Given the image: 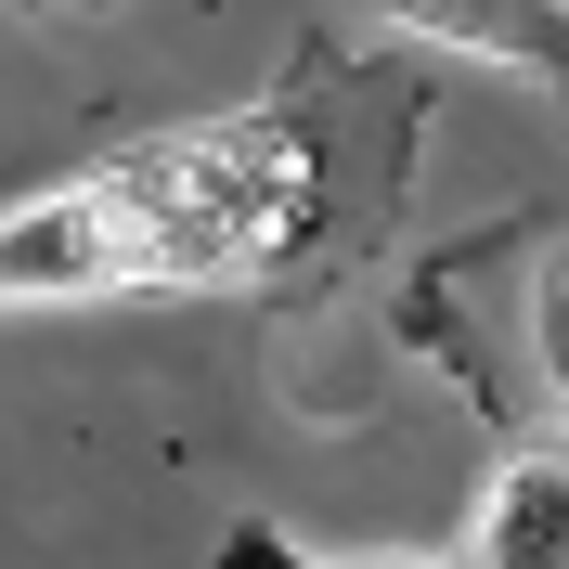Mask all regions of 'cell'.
<instances>
[{
    "mask_svg": "<svg viewBox=\"0 0 569 569\" xmlns=\"http://www.w3.org/2000/svg\"><path fill=\"white\" fill-rule=\"evenodd\" d=\"M298 233H323V142L298 130V104L208 117V130H169V142L78 169L66 194L0 208V311L272 272Z\"/></svg>",
    "mask_w": 569,
    "mask_h": 569,
    "instance_id": "6da1fadb",
    "label": "cell"
},
{
    "mask_svg": "<svg viewBox=\"0 0 569 569\" xmlns=\"http://www.w3.org/2000/svg\"><path fill=\"white\" fill-rule=\"evenodd\" d=\"M350 13L427 39V52H466V66H505L543 104H569V0H350Z\"/></svg>",
    "mask_w": 569,
    "mask_h": 569,
    "instance_id": "7a4b0ae2",
    "label": "cell"
},
{
    "mask_svg": "<svg viewBox=\"0 0 569 569\" xmlns=\"http://www.w3.org/2000/svg\"><path fill=\"white\" fill-rule=\"evenodd\" d=\"M453 569H569V453L557 440H518L492 466V492L466 518Z\"/></svg>",
    "mask_w": 569,
    "mask_h": 569,
    "instance_id": "3957f363",
    "label": "cell"
},
{
    "mask_svg": "<svg viewBox=\"0 0 569 569\" xmlns=\"http://www.w3.org/2000/svg\"><path fill=\"white\" fill-rule=\"evenodd\" d=\"M208 569H453V557H323V543L272 531V518H233V531L208 543Z\"/></svg>",
    "mask_w": 569,
    "mask_h": 569,
    "instance_id": "277c9868",
    "label": "cell"
},
{
    "mask_svg": "<svg viewBox=\"0 0 569 569\" xmlns=\"http://www.w3.org/2000/svg\"><path fill=\"white\" fill-rule=\"evenodd\" d=\"M531 376L557 389V415H569V233L531 259Z\"/></svg>",
    "mask_w": 569,
    "mask_h": 569,
    "instance_id": "5b68a950",
    "label": "cell"
}]
</instances>
